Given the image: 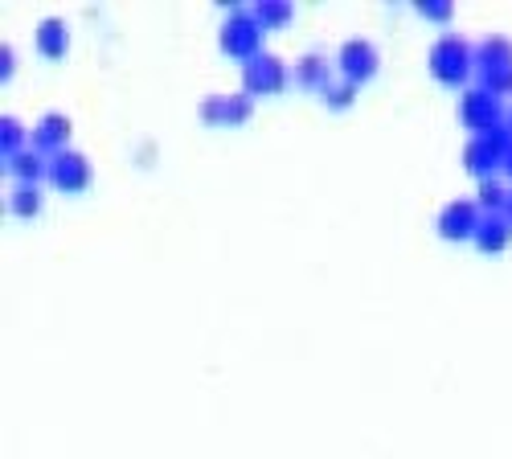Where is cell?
Instances as JSON below:
<instances>
[{
  "label": "cell",
  "instance_id": "1",
  "mask_svg": "<svg viewBox=\"0 0 512 459\" xmlns=\"http://www.w3.org/2000/svg\"><path fill=\"white\" fill-rule=\"evenodd\" d=\"M476 70V46L459 33H443L431 46V74L447 87H463L467 74Z\"/></svg>",
  "mask_w": 512,
  "mask_h": 459
},
{
  "label": "cell",
  "instance_id": "2",
  "mask_svg": "<svg viewBox=\"0 0 512 459\" xmlns=\"http://www.w3.org/2000/svg\"><path fill=\"white\" fill-rule=\"evenodd\" d=\"M263 37H267V29L259 17H254V9H234L222 25V50L246 66L250 58L263 54Z\"/></svg>",
  "mask_w": 512,
  "mask_h": 459
},
{
  "label": "cell",
  "instance_id": "3",
  "mask_svg": "<svg viewBox=\"0 0 512 459\" xmlns=\"http://www.w3.org/2000/svg\"><path fill=\"white\" fill-rule=\"evenodd\" d=\"M484 210H480V201H467V197H455L447 201L439 218H435V230L447 238V242H467V238H476V226H480Z\"/></svg>",
  "mask_w": 512,
  "mask_h": 459
},
{
  "label": "cell",
  "instance_id": "4",
  "mask_svg": "<svg viewBox=\"0 0 512 459\" xmlns=\"http://www.w3.org/2000/svg\"><path fill=\"white\" fill-rule=\"evenodd\" d=\"M459 115H463V123H467V128H472L476 136H484V132L500 128V123L508 119V115H504V107H500V99H496V95H488L484 87L463 91V99H459Z\"/></svg>",
  "mask_w": 512,
  "mask_h": 459
},
{
  "label": "cell",
  "instance_id": "5",
  "mask_svg": "<svg viewBox=\"0 0 512 459\" xmlns=\"http://www.w3.org/2000/svg\"><path fill=\"white\" fill-rule=\"evenodd\" d=\"M242 87L250 95H279L287 87V62L275 54H259L242 66Z\"/></svg>",
  "mask_w": 512,
  "mask_h": 459
},
{
  "label": "cell",
  "instance_id": "6",
  "mask_svg": "<svg viewBox=\"0 0 512 459\" xmlns=\"http://www.w3.org/2000/svg\"><path fill=\"white\" fill-rule=\"evenodd\" d=\"M377 46L369 37H349L345 46H340V54H336V70L345 74L349 82H365V78H373L377 74Z\"/></svg>",
  "mask_w": 512,
  "mask_h": 459
},
{
  "label": "cell",
  "instance_id": "7",
  "mask_svg": "<svg viewBox=\"0 0 512 459\" xmlns=\"http://www.w3.org/2000/svg\"><path fill=\"white\" fill-rule=\"evenodd\" d=\"M91 160L82 156V152H58V156H50V185H58L62 193H82L91 185Z\"/></svg>",
  "mask_w": 512,
  "mask_h": 459
},
{
  "label": "cell",
  "instance_id": "8",
  "mask_svg": "<svg viewBox=\"0 0 512 459\" xmlns=\"http://www.w3.org/2000/svg\"><path fill=\"white\" fill-rule=\"evenodd\" d=\"M70 136H74L70 115L50 111V115H41V123L33 128V148L50 160V156H58V152H66V148H70Z\"/></svg>",
  "mask_w": 512,
  "mask_h": 459
},
{
  "label": "cell",
  "instance_id": "9",
  "mask_svg": "<svg viewBox=\"0 0 512 459\" xmlns=\"http://www.w3.org/2000/svg\"><path fill=\"white\" fill-rule=\"evenodd\" d=\"M480 250H488V255H496V250H504L508 242H512V222H508V214L504 210H496V214H484L480 218V226H476V238H472Z\"/></svg>",
  "mask_w": 512,
  "mask_h": 459
},
{
  "label": "cell",
  "instance_id": "10",
  "mask_svg": "<svg viewBox=\"0 0 512 459\" xmlns=\"http://www.w3.org/2000/svg\"><path fill=\"white\" fill-rule=\"evenodd\" d=\"M500 66H512V37L504 33H488L480 46H476V70H500Z\"/></svg>",
  "mask_w": 512,
  "mask_h": 459
},
{
  "label": "cell",
  "instance_id": "11",
  "mask_svg": "<svg viewBox=\"0 0 512 459\" xmlns=\"http://www.w3.org/2000/svg\"><path fill=\"white\" fill-rule=\"evenodd\" d=\"M9 169H13L17 185H41V177H50V160L37 148H25V152L9 156Z\"/></svg>",
  "mask_w": 512,
  "mask_h": 459
},
{
  "label": "cell",
  "instance_id": "12",
  "mask_svg": "<svg viewBox=\"0 0 512 459\" xmlns=\"http://www.w3.org/2000/svg\"><path fill=\"white\" fill-rule=\"evenodd\" d=\"M66 46H70V29H66V21L46 17V21L37 25V50L46 54V58H62Z\"/></svg>",
  "mask_w": 512,
  "mask_h": 459
},
{
  "label": "cell",
  "instance_id": "13",
  "mask_svg": "<svg viewBox=\"0 0 512 459\" xmlns=\"http://www.w3.org/2000/svg\"><path fill=\"white\" fill-rule=\"evenodd\" d=\"M295 78H300L304 87L324 91V87H332V62L324 54H304L300 62H295Z\"/></svg>",
  "mask_w": 512,
  "mask_h": 459
},
{
  "label": "cell",
  "instance_id": "14",
  "mask_svg": "<svg viewBox=\"0 0 512 459\" xmlns=\"http://www.w3.org/2000/svg\"><path fill=\"white\" fill-rule=\"evenodd\" d=\"M250 9H254V17L263 21V29H283L295 17L291 0H259V5H250Z\"/></svg>",
  "mask_w": 512,
  "mask_h": 459
},
{
  "label": "cell",
  "instance_id": "15",
  "mask_svg": "<svg viewBox=\"0 0 512 459\" xmlns=\"http://www.w3.org/2000/svg\"><path fill=\"white\" fill-rule=\"evenodd\" d=\"M508 193H512V189H508V185L500 181V173H496V177H484V181H480V197H476V201H480L484 214H496V210H504V205H508Z\"/></svg>",
  "mask_w": 512,
  "mask_h": 459
},
{
  "label": "cell",
  "instance_id": "16",
  "mask_svg": "<svg viewBox=\"0 0 512 459\" xmlns=\"http://www.w3.org/2000/svg\"><path fill=\"white\" fill-rule=\"evenodd\" d=\"M9 205H13V214H17V218H33V214H41V185H17L13 197H9Z\"/></svg>",
  "mask_w": 512,
  "mask_h": 459
},
{
  "label": "cell",
  "instance_id": "17",
  "mask_svg": "<svg viewBox=\"0 0 512 459\" xmlns=\"http://www.w3.org/2000/svg\"><path fill=\"white\" fill-rule=\"evenodd\" d=\"M254 111V95L238 91V95H222V123H242Z\"/></svg>",
  "mask_w": 512,
  "mask_h": 459
},
{
  "label": "cell",
  "instance_id": "18",
  "mask_svg": "<svg viewBox=\"0 0 512 459\" xmlns=\"http://www.w3.org/2000/svg\"><path fill=\"white\" fill-rule=\"evenodd\" d=\"M21 144H25V128H21V119L5 115V119H0V148H5V156H17V152H25Z\"/></svg>",
  "mask_w": 512,
  "mask_h": 459
},
{
  "label": "cell",
  "instance_id": "19",
  "mask_svg": "<svg viewBox=\"0 0 512 459\" xmlns=\"http://www.w3.org/2000/svg\"><path fill=\"white\" fill-rule=\"evenodd\" d=\"M480 87L488 91V95H512V66H500V70H484L480 74Z\"/></svg>",
  "mask_w": 512,
  "mask_h": 459
},
{
  "label": "cell",
  "instance_id": "20",
  "mask_svg": "<svg viewBox=\"0 0 512 459\" xmlns=\"http://www.w3.org/2000/svg\"><path fill=\"white\" fill-rule=\"evenodd\" d=\"M353 99H357V82H349V78H345V82H332V87H324V103H328L332 111H336V107H340V111L353 107Z\"/></svg>",
  "mask_w": 512,
  "mask_h": 459
},
{
  "label": "cell",
  "instance_id": "21",
  "mask_svg": "<svg viewBox=\"0 0 512 459\" xmlns=\"http://www.w3.org/2000/svg\"><path fill=\"white\" fill-rule=\"evenodd\" d=\"M418 9H422L426 17H439V21H451V17H455L451 0H418Z\"/></svg>",
  "mask_w": 512,
  "mask_h": 459
},
{
  "label": "cell",
  "instance_id": "22",
  "mask_svg": "<svg viewBox=\"0 0 512 459\" xmlns=\"http://www.w3.org/2000/svg\"><path fill=\"white\" fill-rule=\"evenodd\" d=\"M201 119L205 123H222V95H213V99L201 103Z\"/></svg>",
  "mask_w": 512,
  "mask_h": 459
},
{
  "label": "cell",
  "instance_id": "23",
  "mask_svg": "<svg viewBox=\"0 0 512 459\" xmlns=\"http://www.w3.org/2000/svg\"><path fill=\"white\" fill-rule=\"evenodd\" d=\"M13 62H17L13 46H0V74H13Z\"/></svg>",
  "mask_w": 512,
  "mask_h": 459
},
{
  "label": "cell",
  "instance_id": "24",
  "mask_svg": "<svg viewBox=\"0 0 512 459\" xmlns=\"http://www.w3.org/2000/svg\"><path fill=\"white\" fill-rule=\"evenodd\" d=\"M504 173H508V177H512V152H508V160H504Z\"/></svg>",
  "mask_w": 512,
  "mask_h": 459
},
{
  "label": "cell",
  "instance_id": "25",
  "mask_svg": "<svg viewBox=\"0 0 512 459\" xmlns=\"http://www.w3.org/2000/svg\"><path fill=\"white\" fill-rule=\"evenodd\" d=\"M504 214H508V222H512V193H508V205H504Z\"/></svg>",
  "mask_w": 512,
  "mask_h": 459
},
{
  "label": "cell",
  "instance_id": "26",
  "mask_svg": "<svg viewBox=\"0 0 512 459\" xmlns=\"http://www.w3.org/2000/svg\"><path fill=\"white\" fill-rule=\"evenodd\" d=\"M504 123H508V132H512V111H508V119H504Z\"/></svg>",
  "mask_w": 512,
  "mask_h": 459
}]
</instances>
